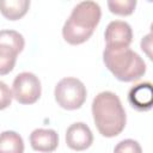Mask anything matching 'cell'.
<instances>
[{
	"label": "cell",
	"mask_w": 153,
	"mask_h": 153,
	"mask_svg": "<svg viewBox=\"0 0 153 153\" xmlns=\"http://www.w3.org/2000/svg\"><path fill=\"white\" fill-rule=\"evenodd\" d=\"M92 116L99 134L105 137L120 135L127 123L124 108L118 96L111 91H103L94 97Z\"/></svg>",
	"instance_id": "1"
},
{
	"label": "cell",
	"mask_w": 153,
	"mask_h": 153,
	"mask_svg": "<svg viewBox=\"0 0 153 153\" xmlns=\"http://www.w3.org/2000/svg\"><path fill=\"white\" fill-rule=\"evenodd\" d=\"M100 17L102 10L97 2H79L76 6H74L69 18L63 24V39L72 45L85 43L92 36L94 29L99 24Z\"/></svg>",
	"instance_id": "2"
},
{
	"label": "cell",
	"mask_w": 153,
	"mask_h": 153,
	"mask_svg": "<svg viewBox=\"0 0 153 153\" xmlns=\"http://www.w3.org/2000/svg\"><path fill=\"white\" fill-rule=\"evenodd\" d=\"M103 61L105 67L120 81H136L146 73L145 61L130 48H105L103 51Z\"/></svg>",
	"instance_id": "3"
},
{
	"label": "cell",
	"mask_w": 153,
	"mask_h": 153,
	"mask_svg": "<svg viewBox=\"0 0 153 153\" xmlns=\"http://www.w3.org/2000/svg\"><path fill=\"white\" fill-rule=\"evenodd\" d=\"M54 96L57 105L62 109L76 110L85 103L87 91L81 80L73 76H66L56 84Z\"/></svg>",
	"instance_id": "4"
},
{
	"label": "cell",
	"mask_w": 153,
	"mask_h": 153,
	"mask_svg": "<svg viewBox=\"0 0 153 153\" xmlns=\"http://www.w3.org/2000/svg\"><path fill=\"white\" fill-rule=\"evenodd\" d=\"M25 41L16 30H0V75L13 71L17 56L24 49Z\"/></svg>",
	"instance_id": "5"
},
{
	"label": "cell",
	"mask_w": 153,
	"mask_h": 153,
	"mask_svg": "<svg viewBox=\"0 0 153 153\" xmlns=\"http://www.w3.org/2000/svg\"><path fill=\"white\" fill-rule=\"evenodd\" d=\"M41 81L38 76L31 72H22L13 80L12 94L20 104L30 105L36 103L41 97Z\"/></svg>",
	"instance_id": "6"
},
{
	"label": "cell",
	"mask_w": 153,
	"mask_h": 153,
	"mask_svg": "<svg viewBox=\"0 0 153 153\" xmlns=\"http://www.w3.org/2000/svg\"><path fill=\"white\" fill-rule=\"evenodd\" d=\"M104 38L106 43L105 48H129L130 43L133 42L131 26L123 20H112L105 29Z\"/></svg>",
	"instance_id": "7"
},
{
	"label": "cell",
	"mask_w": 153,
	"mask_h": 153,
	"mask_svg": "<svg viewBox=\"0 0 153 153\" xmlns=\"http://www.w3.org/2000/svg\"><path fill=\"white\" fill-rule=\"evenodd\" d=\"M93 142V134L87 124L84 122H75L66 130V143L73 151H85L91 147Z\"/></svg>",
	"instance_id": "8"
},
{
	"label": "cell",
	"mask_w": 153,
	"mask_h": 153,
	"mask_svg": "<svg viewBox=\"0 0 153 153\" xmlns=\"http://www.w3.org/2000/svg\"><path fill=\"white\" fill-rule=\"evenodd\" d=\"M128 102L137 111H148L153 105V87L151 82H141L129 90Z\"/></svg>",
	"instance_id": "9"
},
{
	"label": "cell",
	"mask_w": 153,
	"mask_h": 153,
	"mask_svg": "<svg viewBox=\"0 0 153 153\" xmlns=\"http://www.w3.org/2000/svg\"><path fill=\"white\" fill-rule=\"evenodd\" d=\"M30 145L37 152L51 153L59 146V135L54 129L37 128L30 134Z\"/></svg>",
	"instance_id": "10"
},
{
	"label": "cell",
	"mask_w": 153,
	"mask_h": 153,
	"mask_svg": "<svg viewBox=\"0 0 153 153\" xmlns=\"http://www.w3.org/2000/svg\"><path fill=\"white\" fill-rule=\"evenodd\" d=\"M29 7V0H0V13L8 20H18L23 18Z\"/></svg>",
	"instance_id": "11"
},
{
	"label": "cell",
	"mask_w": 153,
	"mask_h": 153,
	"mask_svg": "<svg viewBox=\"0 0 153 153\" xmlns=\"http://www.w3.org/2000/svg\"><path fill=\"white\" fill-rule=\"evenodd\" d=\"M0 153H24L23 137L13 130L2 131L0 134Z\"/></svg>",
	"instance_id": "12"
},
{
	"label": "cell",
	"mask_w": 153,
	"mask_h": 153,
	"mask_svg": "<svg viewBox=\"0 0 153 153\" xmlns=\"http://www.w3.org/2000/svg\"><path fill=\"white\" fill-rule=\"evenodd\" d=\"M108 7L110 12L114 14L130 16L136 7V1L135 0H109Z\"/></svg>",
	"instance_id": "13"
},
{
	"label": "cell",
	"mask_w": 153,
	"mask_h": 153,
	"mask_svg": "<svg viewBox=\"0 0 153 153\" xmlns=\"http://www.w3.org/2000/svg\"><path fill=\"white\" fill-rule=\"evenodd\" d=\"M114 153H142V148L137 141L133 139H126L115 146Z\"/></svg>",
	"instance_id": "14"
},
{
	"label": "cell",
	"mask_w": 153,
	"mask_h": 153,
	"mask_svg": "<svg viewBox=\"0 0 153 153\" xmlns=\"http://www.w3.org/2000/svg\"><path fill=\"white\" fill-rule=\"evenodd\" d=\"M12 99H13L12 90L4 81L0 80V110L8 108L12 103Z\"/></svg>",
	"instance_id": "15"
},
{
	"label": "cell",
	"mask_w": 153,
	"mask_h": 153,
	"mask_svg": "<svg viewBox=\"0 0 153 153\" xmlns=\"http://www.w3.org/2000/svg\"><path fill=\"white\" fill-rule=\"evenodd\" d=\"M151 37H152V35L148 33V35L145 36V37L142 38V41H141V49H142L143 51H146V54L149 56V59H152V55H151V51H149V49H151V47H152Z\"/></svg>",
	"instance_id": "16"
}]
</instances>
